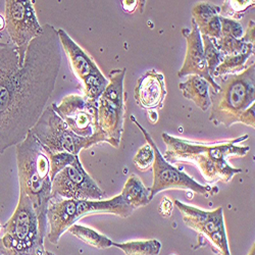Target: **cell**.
I'll return each mask as SVG.
<instances>
[{"label": "cell", "mask_w": 255, "mask_h": 255, "mask_svg": "<svg viewBox=\"0 0 255 255\" xmlns=\"http://www.w3.org/2000/svg\"><path fill=\"white\" fill-rule=\"evenodd\" d=\"M123 7L126 9V11H134V9L138 5V1H123L122 2Z\"/></svg>", "instance_id": "33"}, {"label": "cell", "mask_w": 255, "mask_h": 255, "mask_svg": "<svg viewBox=\"0 0 255 255\" xmlns=\"http://www.w3.org/2000/svg\"><path fill=\"white\" fill-rule=\"evenodd\" d=\"M134 209L122 195L104 200H76L51 197L47 209V238L57 244L62 234L82 218L98 214H110L120 218H129Z\"/></svg>", "instance_id": "4"}, {"label": "cell", "mask_w": 255, "mask_h": 255, "mask_svg": "<svg viewBox=\"0 0 255 255\" xmlns=\"http://www.w3.org/2000/svg\"><path fill=\"white\" fill-rule=\"evenodd\" d=\"M4 18L7 37L16 48L19 66L25 62L26 53L31 42L43 32L39 23L34 1L31 0H6Z\"/></svg>", "instance_id": "10"}, {"label": "cell", "mask_w": 255, "mask_h": 255, "mask_svg": "<svg viewBox=\"0 0 255 255\" xmlns=\"http://www.w3.org/2000/svg\"><path fill=\"white\" fill-rule=\"evenodd\" d=\"M131 121L139 128L147 143L150 144L154 150V161L152 164L153 184L149 188L150 200H152L155 195L162 192V191L169 189L191 191V192L204 196H210L218 193L219 190L217 187L201 185L193 178H191L188 174L180 171V168L168 163L160 153L153 138L147 132L145 128H143L142 125L136 121L134 116H131Z\"/></svg>", "instance_id": "9"}, {"label": "cell", "mask_w": 255, "mask_h": 255, "mask_svg": "<svg viewBox=\"0 0 255 255\" xmlns=\"http://www.w3.org/2000/svg\"><path fill=\"white\" fill-rule=\"evenodd\" d=\"M51 197L76 200H104L106 198V193L85 171L79 156L58 172L51 179Z\"/></svg>", "instance_id": "13"}, {"label": "cell", "mask_w": 255, "mask_h": 255, "mask_svg": "<svg viewBox=\"0 0 255 255\" xmlns=\"http://www.w3.org/2000/svg\"><path fill=\"white\" fill-rule=\"evenodd\" d=\"M201 39H202L203 51H204V57L206 60L207 69H208L209 75L212 77L217 68L220 66V63L223 61L224 55L216 47L214 41H212L211 38L206 36H201Z\"/></svg>", "instance_id": "25"}, {"label": "cell", "mask_w": 255, "mask_h": 255, "mask_svg": "<svg viewBox=\"0 0 255 255\" xmlns=\"http://www.w3.org/2000/svg\"><path fill=\"white\" fill-rule=\"evenodd\" d=\"M51 106L76 135L91 138L103 134L98 127L97 103L91 102L84 95L70 94L63 97L59 104L52 103Z\"/></svg>", "instance_id": "14"}, {"label": "cell", "mask_w": 255, "mask_h": 255, "mask_svg": "<svg viewBox=\"0 0 255 255\" xmlns=\"http://www.w3.org/2000/svg\"><path fill=\"white\" fill-rule=\"evenodd\" d=\"M220 89L210 96L209 121L226 128L239 123L241 115L255 100V65L222 78Z\"/></svg>", "instance_id": "5"}, {"label": "cell", "mask_w": 255, "mask_h": 255, "mask_svg": "<svg viewBox=\"0 0 255 255\" xmlns=\"http://www.w3.org/2000/svg\"><path fill=\"white\" fill-rule=\"evenodd\" d=\"M30 132L47 154L67 152L79 155L83 149H88L99 143H109L104 134H98L91 138H83L76 135L54 112L51 105L44 110Z\"/></svg>", "instance_id": "6"}, {"label": "cell", "mask_w": 255, "mask_h": 255, "mask_svg": "<svg viewBox=\"0 0 255 255\" xmlns=\"http://www.w3.org/2000/svg\"><path fill=\"white\" fill-rule=\"evenodd\" d=\"M57 34L61 49L66 52L74 74L83 85L84 96L91 102L97 103L108 87L109 79L102 74L94 59L65 30L58 29Z\"/></svg>", "instance_id": "11"}, {"label": "cell", "mask_w": 255, "mask_h": 255, "mask_svg": "<svg viewBox=\"0 0 255 255\" xmlns=\"http://www.w3.org/2000/svg\"><path fill=\"white\" fill-rule=\"evenodd\" d=\"M221 22V35L231 36L235 39H242L244 36V30L237 19L228 18L220 15Z\"/></svg>", "instance_id": "28"}, {"label": "cell", "mask_w": 255, "mask_h": 255, "mask_svg": "<svg viewBox=\"0 0 255 255\" xmlns=\"http://www.w3.org/2000/svg\"><path fill=\"white\" fill-rule=\"evenodd\" d=\"M253 54H254V44H251L242 52L226 55L223 61L220 63V66L217 68L212 78L237 74L242 72L245 69V65L248 61L249 57Z\"/></svg>", "instance_id": "21"}, {"label": "cell", "mask_w": 255, "mask_h": 255, "mask_svg": "<svg viewBox=\"0 0 255 255\" xmlns=\"http://www.w3.org/2000/svg\"><path fill=\"white\" fill-rule=\"evenodd\" d=\"M212 41H214L216 47L224 55V57L226 55L242 52L249 45H251L250 43H246L243 39H235L231 36L226 35H221L220 39H212Z\"/></svg>", "instance_id": "24"}, {"label": "cell", "mask_w": 255, "mask_h": 255, "mask_svg": "<svg viewBox=\"0 0 255 255\" xmlns=\"http://www.w3.org/2000/svg\"><path fill=\"white\" fill-rule=\"evenodd\" d=\"M0 255H3V254H2V253H0Z\"/></svg>", "instance_id": "37"}, {"label": "cell", "mask_w": 255, "mask_h": 255, "mask_svg": "<svg viewBox=\"0 0 255 255\" xmlns=\"http://www.w3.org/2000/svg\"><path fill=\"white\" fill-rule=\"evenodd\" d=\"M0 42H3V43L10 42L5 31V18L1 14H0Z\"/></svg>", "instance_id": "32"}, {"label": "cell", "mask_w": 255, "mask_h": 255, "mask_svg": "<svg viewBox=\"0 0 255 255\" xmlns=\"http://www.w3.org/2000/svg\"><path fill=\"white\" fill-rule=\"evenodd\" d=\"M254 111H255V104L253 103L249 108L241 115L239 123L249 126L251 128L255 127V117H254Z\"/></svg>", "instance_id": "30"}, {"label": "cell", "mask_w": 255, "mask_h": 255, "mask_svg": "<svg viewBox=\"0 0 255 255\" xmlns=\"http://www.w3.org/2000/svg\"><path fill=\"white\" fill-rule=\"evenodd\" d=\"M2 231L0 242L4 248L26 255H41L45 252L38 217L26 195L19 193L17 206Z\"/></svg>", "instance_id": "7"}, {"label": "cell", "mask_w": 255, "mask_h": 255, "mask_svg": "<svg viewBox=\"0 0 255 255\" xmlns=\"http://www.w3.org/2000/svg\"><path fill=\"white\" fill-rule=\"evenodd\" d=\"M148 113V118H149V121L151 124H156L158 121V114L156 112V110H150L147 111Z\"/></svg>", "instance_id": "34"}, {"label": "cell", "mask_w": 255, "mask_h": 255, "mask_svg": "<svg viewBox=\"0 0 255 255\" xmlns=\"http://www.w3.org/2000/svg\"><path fill=\"white\" fill-rule=\"evenodd\" d=\"M182 34L187 42V49L183 66L178 72V76L181 78L191 75L199 76L208 82L210 86L214 88V92H218L220 86L209 75L204 57L201 34L193 19H191V29H183Z\"/></svg>", "instance_id": "15"}, {"label": "cell", "mask_w": 255, "mask_h": 255, "mask_svg": "<svg viewBox=\"0 0 255 255\" xmlns=\"http://www.w3.org/2000/svg\"><path fill=\"white\" fill-rule=\"evenodd\" d=\"M15 147L19 193L31 200L38 217L40 233L45 238L48 230L47 209L52 191L49 157L31 132Z\"/></svg>", "instance_id": "3"}, {"label": "cell", "mask_w": 255, "mask_h": 255, "mask_svg": "<svg viewBox=\"0 0 255 255\" xmlns=\"http://www.w3.org/2000/svg\"><path fill=\"white\" fill-rule=\"evenodd\" d=\"M127 69H116L110 73L109 85L97 101L98 127L109 144L119 148L124 133L126 115L125 77Z\"/></svg>", "instance_id": "8"}, {"label": "cell", "mask_w": 255, "mask_h": 255, "mask_svg": "<svg viewBox=\"0 0 255 255\" xmlns=\"http://www.w3.org/2000/svg\"><path fill=\"white\" fill-rule=\"evenodd\" d=\"M154 161V150L150 144H144L134 156L133 162L139 171H146L152 167Z\"/></svg>", "instance_id": "26"}, {"label": "cell", "mask_w": 255, "mask_h": 255, "mask_svg": "<svg viewBox=\"0 0 255 255\" xmlns=\"http://www.w3.org/2000/svg\"><path fill=\"white\" fill-rule=\"evenodd\" d=\"M221 6L209 2H199L192 9L193 20L196 24L201 36L211 39H220Z\"/></svg>", "instance_id": "17"}, {"label": "cell", "mask_w": 255, "mask_h": 255, "mask_svg": "<svg viewBox=\"0 0 255 255\" xmlns=\"http://www.w3.org/2000/svg\"><path fill=\"white\" fill-rule=\"evenodd\" d=\"M121 195L134 210L146 206L151 201L149 188H146L141 179L136 175H132L127 180Z\"/></svg>", "instance_id": "19"}, {"label": "cell", "mask_w": 255, "mask_h": 255, "mask_svg": "<svg viewBox=\"0 0 255 255\" xmlns=\"http://www.w3.org/2000/svg\"><path fill=\"white\" fill-rule=\"evenodd\" d=\"M166 145L163 155L168 163L189 162L196 165L207 182L223 181L229 183L236 175L242 172L241 168L234 167L230 162L231 157H243L248 151V146H239L238 143L248 139V135L215 144H205L197 141L186 140L162 134Z\"/></svg>", "instance_id": "2"}, {"label": "cell", "mask_w": 255, "mask_h": 255, "mask_svg": "<svg viewBox=\"0 0 255 255\" xmlns=\"http://www.w3.org/2000/svg\"><path fill=\"white\" fill-rule=\"evenodd\" d=\"M19 57L17 48L7 42H0V88L18 71Z\"/></svg>", "instance_id": "20"}, {"label": "cell", "mask_w": 255, "mask_h": 255, "mask_svg": "<svg viewBox=\"0 0 255 255\" xmlns=\"http://www.w3.org/2000/svg\"><path fill=\"white\" fill-rule=\"evenodd\" d=\"M1 229H2V227H1V226H0V230H1Z\"/></svg>", "instance_id": "36"}, {"label": "cell", "mask_w": 255, "mask_h": 255, "mask_svg": "<svg viewBox=\"0 0 255 255\" xmlns=\"http://www.w3.org/2000/svg\"><path fill=\"white\" fill-rule=\"evenodd\" d=\"M113 246L123 250L126 255H158L161 249V243L155 239L126 243L114 242Z\"/></svg>", "instance_id": "23"}, {"label": "cell", "mask_w": 255, "mask_h": 255, "mask_svg": "<svg viewBox=\"0 0 255 255\" xmlns=\"http://www.w3.org/2000/svg\"><path fill=\"white\" fill-rule=\"evenodd\" d=\"M255 24L253 20H250L249 24H248V27H247V30L244 34V36L242 37V39L246 42V43H250V44H254L255 42Z\"/></svg>", "instance_id": "31"}, {"label": "cell", "mask_w": 255, "mask_h": 255, "mask_svg": "<svg viewBox=\"0 0 255 255\" xmlns=\"http://www.w3.org/2000/svg\"><path fill=\"white\" fill-rule=\"evenodd\" d=\"M166 94L164 76L152 69L138 79L134 97L142 109L150 111L161 108Z\"/></svg>", "instance_id": "16"}, {"label": "cell", "mask_w": 255, "mask_h": 255, "mask_svg": "<svg viewBox=\"0 0 255 255\" xmlns=\"http://www.w3.org/2000/svg\"><path fill=\"white\" fill-rule=\"evenodd\" d=\"M175 204L183 215L185 225L196 231L200 237L207 240L215 253L231 255L224 219V209L222 207L207 211L193 205L185 204L179 200H176Z\"/></svg>", "instance_id": "12"}, {"label": "cell", "mask_w": 255, "mask_h": 255, "mask_svg": "<svg viewBox=\"0 0 255 255\" xmlns=\"http://www.w3.org/2000/svg\"><path fill=\"white\" fill-rule=\"evenodd\" d=\"M41 255H55V254L52 253V252H50V251H46V250H45V252H44L43 254H41Z\"/></svg>", "instance_id": "35"}, {"label": "cell", "mask_w": 255, "mask_h": 255, "mask_svg": "<svg viewBox=\"0 0 255 255\" xmlns=\"http://www.w3.org/2000/svg\"><path fill=\"white\" fill-rule=\"evenodd\" d=\"M57 30L49 24L34 39L24 65L0 88V154L22 142L46 109L61 66Z\"/></svg>", "instance_id": "1"}, {"label": "cell", "mask_w": 255, "mask_h": 255, "mask_svg": "<svg viewBox=\"0 0 255 255\" xmlns=\"http://www.w3.org/2000/svg\"><path fill=\"white\" fill-rule=\"evenodd\" d=\"M69 232L81 241L98 249L110 248L114 245V242L110 238L89 227L75 224L69 229Z\"/></svg>", "instance_id": "22"}, {"label": "cell", "mask_w": 255, "mask_h": 255, "mask_svg": "<svg viewBox=\"0 0 255 255\" xmlns=\"http://www.w3.org/2000/svg\"><path fill=\"white\" fill-rule=\"evenodd\" d=\"M254 6V1H225L221 7V15L224 17L231 18V16H236L240 12H244L248 7Z\"/></svg>", "instance_id": "29"}, {"label": "cell", "mask_w": 255, "mask_h": 255, "mask_svg": "<svg viewBox=\"0 0 255 255\" xmlns=\"http://www.w3.org/2000/svg\"><path fill=\"white\" fill-rule=\"evenodd\" d=\"M50 161V178L52 179L58 172H60L62 168H65L69 164H71L77 156L67 152H60V153H52L47 154Z\"/></svg>", "instance_id": "27"}, {"label": "cell", "mask_w": 255, "mask_h": 255, "mask_svg": "<svg viewBox=\"0 0 255 255\" xmlns=\"http://www.w3.org/2000/svg\"><path fill=\"white\" fill-rule=\"evenodd\" d=\"M209 86L210 85L206 80L195 75L188 76L185 82L179 84L183 96L194 102L202 112L209 110L211 105Z\"/></svg>", "instance_id": "18"}]
</instances>
